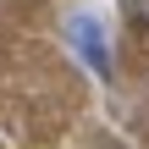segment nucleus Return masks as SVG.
I'll return each instance as SVG.
<instances>
[{
    "label": "nucleus",
    "mask_w": 149,
    "mask_h": 149,
    "mask_svg": "<svg viewBox=\"0 0 149 149\" xmlns=\"http://www.w3.org/2000/svg\"><path fill=\"white\" fill-rule=\"evenodd\" d=\"M122 6H127V17H133L138 28H149V0H122Z\"/></svg>",
    "instance_id": "nucleus-2"
},
{
    "label": "nucleus",
    "mask_w": 149,
    "mask_h": 149,
    "mask_svg": "<svg viewBox=\"0 0 149 149\" xmlns=\"http://www.w3.org/2000/svg\"><path fill=\"white\" fill-rule=\"evenodd\" d=\"M66 39L77 44V55L105 77L111 72V44H105V28H100V17H88V11H77L72 22H66Z\"/></svg>",
    "instance_id": "nucleus-1"
}]
</instances>
